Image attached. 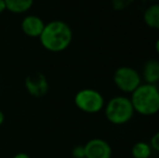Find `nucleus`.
<instances>
[{
	"label": "nucleus",
	"mask_w": 159,
	"mask_h": 158,
	"mask_svg": "<svg viewBox=\"0 0 159 158\" xmlns=\"http://www.w3.org/2000/svg\"><path fill=\"white\" fill-rule=\"evenodd\" d=\"M39 40L46 50L51 52H62L70 46L73 30L70 26L63 21H51L44 25Z\"/></svg>",
	"instance_id": "nucleus-1"
},
{
	"label": "nucleus",
	"mask_w": 159,
	"mask_h": 158,
	"mask_svg": "<svg viewBox=\"0 0 159 158\" xmlns=\"http://www.w3.org/2000/svg\"><path fill=\"white\" fill-rule=\"evenodd\" d=\"M134 112L143 116H153L159 112V89L156 84H141L131 93Z\"/></svg>",
	"instance_id": "nucleus-2"
},
{
	"label": "nucleus",
	"mask_w": 159,
	"mask_h": 158,
	"mask_svg": "<svg viewBox=\"0 0 159 158\" xmlns=\"http://www.w3.org/2000/svg\"><path fill=\"white\" fill-rule=\"evenodd\" d=\"M106 119L113 124H125L132 119L134 108L130 99L126 97H114L104 105Z\"/></svg>",
	"instance_id": "nucleus-3"
},
{
	"label": "nucleus",
	"mask_w": 159,
	"mask_h": 158,
	"mask_svg": "<svg viewBox=\"0 0 159 158\" xmlns=\"http://www.w3.org/2000/svg\"><path fill=\"white\" fill-rule=\"evenodd\" d=\"M75 105L88 114L98 113L105 105L103 95L94 89L86 88L78 91L75 95Z\"/></svg>",
	"instance_id": "nucleus-4"
},
{
	"label": "nucleus",
	"mask_w": 159,
	"mask_h": 158,
	"mask_svg": "<svg viewBox=\"0 0 159 158\" xmlns=\"http://www.w3.org/2000/svg\"><path fill=\"white\" fill-rule=\"evenodd\" d=\"M140 74L129 66L118 67L114 73V82L120 91L132 93L142 82Z\"/></svg>",
	"instance_id": "nucleus-5"
},
{
	"label": "nucleus",
	"mask_w": 159,
	"mask_h": 158,
	"mask_svg": "<svg viewBox=\"0 0 159 158\" xmlns=\"http://www.w3.org/2000/svg\"><path fill=\"white\" fill-rule=\"evenodd\" d=\"M84 146V158H111V146L103 139H92Z\"/></svg>",
	"instance_id": "nucleus-6"
},
{
	"label": "nucleus",
	"mask_w": 159,
	"mask_h": 158,
	"mask_svg": "<svg viewBox=\"0 0 159 158\" xmlns=\"http://www.w3.org/2000/svg\"><path fill=\"white\" fill-rule=\"evenodd\" d=\"M25 88L30 95L35 97H44L49 89V84L47 77L42 73H35L25 79Z\"/></svg>",
	"instance_id": "nucleus-7"
},
{
	"label": "nucleus",
	"mask_w": 159,
	"mask_h": 158,
	"mask_svg": "<svg viewBox=\"0 0 159 158\" xmlns=\"http://www.w3.org/2000/svg\"><path fill=\"white\" fill-rule=\"evenodd\" d=\"M44 22L37 15H27L23 19L21 27L23 33L30 38H39L44 27Z\"/></svg>",
	"instance_id": "nucleus-8"
},
{
	"label": "nucleus",
	"mask_w": 159,
	"mask_h": 158,
	"mask_svg": "<svg viewBox=\"0 0 159 158\" xmlns=\"http://www.w3.org/2000/svg\"><path fill=\"white\" fill-rule=\"evenodd\" d=\"M143 79L145 84H156L159 82V61L158 60H148L143 66L142 72Z\"/></svg>",
	"instance_id": "nucleus-9"
},
{
	"label": "nucleus",
	"mask_w": 159,
	"mask_h": 158,
	"mask_svg": "<svg viewBox=\"0 0 159 158\" xmlns=\"http://www.w3.org/2000/svg\"><path fill=\"white\" fill-rule=\"evenodd\" d=\"M6 8L8 11L15 14L25 13L34 4V0H4Z\"/></svg>",
	"instance_id": "nucleus-10"
},
{
	"label": "nucleus",
	"mask_w": 159,
	"mask_h": 158,
	"mask_svg": "<svg viewBox=\"0 0 159 158\" xmlns=\"http://www.w3.org/2000/svg\"><path fill=\"white\" fill-rule=\"evenodd\" d=\"M143 19L148 27L153 29H159V3L149 6L145 10Z\"/></svg>",
	"instance_id": "nucleus-11"
},
{
	"label": "nucleus",
	"mask_w": 159,
	"mask_h": 158,
	"mask_svg": "<svg viewBox=\"0 0 159 158\" xmlns=\"http://www.w3.org/2000/svg\"><path fill=\"white\" fill-rule=\"evenodd\" d=\"M152 147L146 142H136L131 148V154L133 158H149L152 155Z\"/></svg>",
	"instance_id": "nucleus-12"
},
{
	"label": "nucleus",
	"mask_w": 159,
	"mask_h": 158,
	"mask_svg": "<svg viewBox=\"0 0 159 158\" xmlns=\"http://www.w3.org/2000/svg\"><path fill=\"white\" fill-rule=\"evenodd\" d=\"M74 158H84V145H77L71 151Z\"/></svg>",
	"instance_id": "nucleus-13"
},
{
	"label": "nucleus",
	"mask_w": 159,
	"mask_h": 158,
	"mask_svg": "<svg viewBox=\"0 0 159 158\" xmlns=\"http://www.w3.org/2000/svg\"><path fill=\"white\" fill-rule=\"evenodd\" d=\"M149 145H151L152 150L159 153V131L152 137L151 141H149Z\"/></svg>",
	"instance_id": "nucleus-14"
},
{
	"label": "nucleus",
	"mask_w": 159,
	"mask_h": 158,
	"mask_svg": "<svg viewBox=\"0 0 159 158\" xmlns=\"http://www.w3.org/2000/svg\"><path fill=\"white\" fill-rule=\"evenodd\" d=\"M13 158H30V155L26 154V153H17L16 155H14Z\"/></svg>",
	"instance_id": "nucleus-15"
},
{
	"label": "nucleus",
	"mask_w": 159,
	"mask_h": 158,
	"mask_svg": "<svg viewBox=\"0 0 159 158\" xmlns=\"http://www.w3.org/2000/svg\"><path fill=\"white\" fill-rule=\"evenodd\" d=\"M6 10L7 8H6V3H4V0H0V14H2Z\"/></svg>",
	"instance_id": "nucleus-16"
},
{
	"label": "nucleus",
	"mask_w": 159,
	"mask_h": 158,
	"mask_svg": "<svg viewBox=\"0 0 159 158\" xmlns=\"http://www.w3.org/2000/svg\"><path fill=\"white\" fill-rule=\"evenodd\" d=\"M4 121V114L2 113V111H0V126L3 124Z\"/></svg>",
	"instance_id": "nucleus-17"
},
{
	"label": "nucleus",
	"mask_w": 159,
	"mask_h": 158,
	"mask_svg": "<svg viewBox=\"0 0 159 158\" xmlns=\"http://www.w3.org/2000/svg\"><path fill=\"white\" fill-rule=\"evenodd\" d=\"M155 49H156V52H157L159 55V38L157 39V41H156V43H155Z\"/></svg>",
	"instance_id": "nucleus-18"
}]
</instances>
